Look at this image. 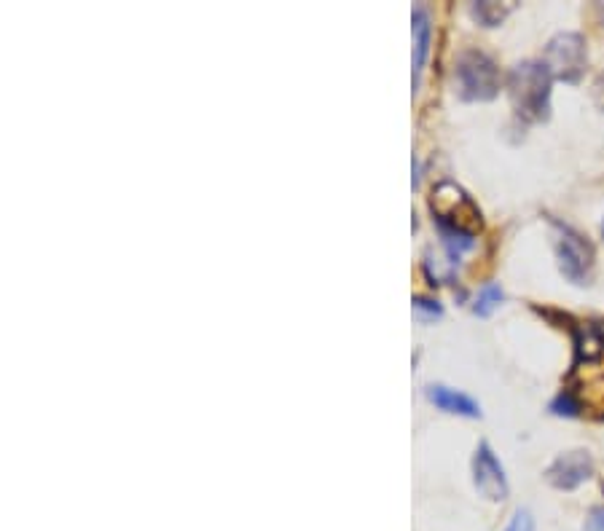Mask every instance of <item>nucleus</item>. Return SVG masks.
Wrapping results in <instances>:
<instances>
[{
	"label": "nucleus",
	"mask_w": 604,
	"mask_h": 531,
	"mask_svg": "<svg viewBox=\"0 0 604 531\" xmlns=\"http://www.w3.org/2000/svg\"><path fill=\"white\" fill-rule=\"evenodd\" d=\"M427 400L441 408L446 413H454V416H465V419H478L481 416V405L473 400L470 395L460 392V389L443 387V384H433L427 389Z\"/></svg>",
	"instance_id": "obj_8"
},
{
	"label": "nucleus",
	"mask_w": 604,
	"mask_h": 531,
	"mask_svg": "<svg viewBox=\"0 0 604 531\" xmlns=\"http://www.w3.org/2000/svg\"><path fill=\"white\" fill-rule=\"evenodd\" d=\"M551 411L556 413V416H578L580 413V400L575 395H572L570 389H564L562 395L556 397L551 403Z\"/></svg>",
	"instance_id": "obj_13"
},
{
	"label": "nucleus",
	"mask_w": 604,
	"mask_h": 531,
	"mask_svg": "<svg viewBox=\"0 0 604 531\" xmlns=\"http://www.w3.org/2000/svg\"><path fill=\"white\" fill-rule=\"evenodd\" d=\"M545 68L551 70L553 81L564 84H578L588 65L586 38L580 33H559L553 35L543 54Z\"/></svg>",
	"instance_id": "obj_4"
},
{
	"label": "nucleus",
	"mask_w": 604,
	"mask_h": 531,
	"mask_svg": "<svg viewBox=\"0 0 604 531\" xmlns=\"http://www.w3.org/2000/svg\"><path fill=\"white\" fill-rule=\"evenodd\" d=\"M454 81L457 94L465 102H492L502 89L500 68L489 54L478 49L462 51L454 62Z\"/></svg>",
	"instance_id": "obj_3"
},
{
	"label": "nucleus",
	"mask_w": 604,
	"mask_h": 531,
	"mask_svg": "<svg viewBox=\"0 0 604 531\" xmlns=\"http://www.w3.org/2000/svg\"><path fill=\"white\" fill-rule=\"evenodd\" d=\"M586 531H604V507H596L586 523Z\"/></svg>",
	"instance_id": "obj_16"
},
{
	"label": "nucleus",
	"mask_w": 604,
	"mask_h": 531,
	"mask_svg": "<svg viewBox=\"0 0 604 531\" xmlns=\"http://www.w3.org/2000/svg\"><path fill=\"white\" fill-rule=\"evenodd\" d=\"M596 11H599V17H602V22H604V3H599V6H596Z\"/></svg>",
	"instance_id": "obj_18"
},
{
	"label": "nucleus",
	"mask_w": 604,
	"mask_h": 531,
	"mask_svg": "<svg viewBox=\"0 0 604 531\" xmlns=\"http://www.w3.org/2000/svg\"><path fill=\"white\" fill-rule=\"evenodd\" d=\"M513 9V3H494V0H481V3H473L470 6V14H473V19H476L478 25L484 27H497L502 22V19L508 17Z\"/></svg>",
	"instance_id": "obj_11"
},
{
	"label": "nucleus",
	"mask_w": 604,
	"mask_h": 531,
	"mask_svg": "<svg viewBox=\"0 0 604 531\" xmlns=\"http://www.w3.org/2000/svg\"><path fill=\"white\" fill-rule=\"evenodd\" d=\"M502 298H505V293H502L500 285H486L484 290L478 293L476 304H473V314H478V317H489V314L502 304Z\"/></svg>",
	"instance_id": "obj_12"
},
{
	"label": "nucleus",
	"mask_w": 604,
	"mask_h": 531,
	"mask_svg": "<svg viewBox=\"0 0 604 531\" xmlns=\"http://www.w3.org/2000/svg\"><path fill=\"white\" fill-rule=\"evenodd\" d=\"M414 314H417L422 322H433L443 314V309L438 306V301H430V298H414Z\"/></svg>",
	"instance_id": "obj_14"
},
{
	"label": "nucleus",
	"mask_w": 604,
	"mask_h": 531,
	"mask_svg": "<svg viewBox=\"0 0 604 531\" xmlns=\"http://www.w3.org/2000/svg\"><path fill=\"white\" fill-rule=\"evenodd\" d=\"M505 531H535V521H532V515L527 510H519L511 518V523L505 526Z\"/></svg>",
	"instance_id": "obj_15"
},
{
	"label": "nucleus",
	"mask_w": 604,
	"mask_h": 531,
	"mask_svg": "<svg viewBox=\"0 0 604 531\" xmlns=\"http://www.w3.org/2000/svg\"><path fill=\"white\" fill-rule=\"evenodd\" d=\"M473 483H476L478 494L489 502H502L508 499V478L502 464L497 462L492 446L489 443H478L476 456H473Z\"/></svg>",
	"instance_id": "obj_6"
},
{
	"label": "nucleus",
	"mask_w": 604,
	"mask_h": 531,
	"mask_svg": "<svg viewBox=\"0 0 604 531\" xmlns=\"http://www.w3.org/2000/svg\"><path fill=\"white\" fill-rule=\"evenodd\" d=\"M604 357V330L594 322L575 330V360L578 363H594Z\"/></svg>",
	"instance_id": "obj_9"
},
{
	"label": "nucleus",
	"mask_w": 604,
	"mask_h": 531,
	"mask_svg": "<svg viewBox=\"0 0 604 531\" xmlns=\"http://www.w3.org/2000/svg\"><path fill=\"white\" fill-rule=\"evenodd\" d=\"M591 475H594V459L588 451H567L545 470L548 483L559 491L578 489Z\"/></svg>",
	"instance_id": "obj_7"
},
{
	"label": "nucleus",
	"mask_w": 604,
	"mask_h": 531,
	"mask_svg": "<svg viewBox=\"0 0 604 531\" xmlns=\"http://www.w3.org/2000/svg\"><path fill=\"white\" fill-rule=\"evenodd\" d=\"M594 102L599 105V110H604V73L599 78H596L594 84Z\"/></svg>",
	"instance_id": "obj_17"
},
{
	"label": "nucleus",
	"mask_w": 604,
	"mask_h": 531,
	"mask_svg": "<svg viewBox=\"0 0 604 531\" xmlns=\"http://www.w3.org/2000/svg\"><path fill=\"white\" fill-rule=\"evenodd\" d=\"M602 236H604V223H602Z\"/></svg>",
	"instance_id": "obj_19"
},
{
	"label": "nucleus",
	"mask_w": 604,
	"mask_h": 531,
	"mask_svg": "<svg viewBox=\"0 0 604 531\" xmlns=\"http://www.w3.org/2000/svg\"><path fill=\"white\" fill-rule=\"evenodd\" d=\"M556 258H559V269L572 285H588L591 269H594V247L586 239L572 231L570 226H559L556 236Z\"/></svg>",
	"instance_id": "obj_5"
},
{
	"label": "nucleus",
	"mask_w": 604,
	"mask_h": 531,
	"mask_svg": "<svg viewBox=\"0 0 604 531\" xmlns=\"http://www.w3.org/2000/svg\"><path fill=\"white\" fill-rule=\"evenodd\" d=\"M414 43H417L414 46V86H417L430 49V17L425 9H414Z\"/></svg>",
	"instance_id": "obj_10"
},
{
	"label": "nucleus",
	"mask_w": 604,
	"mask_h": 531,
	"mask_svg": "<svg viewBox=\"0 0 604 531\" xmlns=\"http://www.w3.org/2000/svg\"><path fill=\"white\" fill-rule=\"evenodd\" d=\"M430 210H433L441 234L473 239L484 226L476 202L457 183H438L433 188V194H430Z\"/></svg>",
	"instance_id": "obj_2"
},
{
	"label": "nucleus",
	"mask_w": 604,
	"mask_h": 531,
	"mask_svg": "<svg viewBox=\"0 0 604 531\" xmlns=\"http://www.w3.org/2000/svg\"><path fill=\"white\" fill-rule=\"evenodd\" d=\"M551 70L545 68L543 59H524L513 65L508 73V97L516 116L527 124H540L551 116Z\"/></svg>",
	"instance_id": "obj_1"
}]
</instances>
